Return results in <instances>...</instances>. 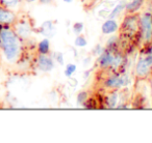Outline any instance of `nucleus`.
<instances>
[{
  "instance_id": "obj_3",
  "label": "nucleus",
  "mask_w": 152,
  "mask_h": 143,
  "mask_svg": "<svg viewBox=\"0 0 152 143\" xmlns=\"http://www.w3.org/2000/svg\"><path fill=\"white\" fill-rule=\"evenodd\" d=\"M140 22V38L144 46L152 44V14L143 13L139 16Z\"/></svg>"
},
{
  "instance_id": "obj_21",
  "label": "nucleus",
  "mask_w": 152,
  "mask_h": 143,
  "mask_svg": "<svg viewBox=\"0 0 152 143\" xmlns=\"http://www.w3.org/2000/svg\"><path fill=\"white\" fill-rule=\"evenodd\" d=\"M54 59L58 63H61V64H63V63H64V56H63V54H61V52L55 53V54H54Z\"/></svg>"
},
{
  "instance_id": "obj_7",
  "label": "nucleus",
  "mask_w": 152,
  "mask_h": 143,
  "mask_svg": "<svg viewBox=\"0 0 152 143\" xmlns=\"http://www.w3.org/2000/svg\"><path fill=\"white\" fill-rule=\"evenodd\" d=\"M38 67L45 73L51 72L54 69V60L48 54H40L38 57Z\"/></svg>"
},
{
  "instance_id": "obj_6",
  "label": "nucleus",
  "mask_w": 152,
  "mask_h": 143,
  "mask_svg": "<svg viewBox=\"0 0 152 143\" xmlns=\"http://www.w3.org/2000/svg\"><path fill=\"white\" fill-rule=\"evenodd\" d=\"M114 55L115 53L112 49H104L101 54L99 55V57H98V66L101 69H103V71H106V69L110 71L113 62H114Z\"/></svg>"
},
{
  "instance_id": "obj_14",
  "label": "nucleus",
  "mask_w": 152,
  "mask_h": 143,
  "mask_svg": "<svg viewBox=\"0 0 152 143\" xmlns=\"http://www.w3.org/2000/svg\"><path fill=\"white\" fill-rule=\"evenodd\" d=\"M38 50L40 54H48L50 51V42L48 38L42 40L38 45Z\"/></svg>"
},
{
  "instance_id": "obj_25",
  "label": "nucleus",
  "mask_w": 152,
  "mask_h": 143,
  "mask_svg": "<svg viewBox=\"0 0 152 143\" xmlns=\"http://www.w3.org/2000/svg\"><path fill=\"white\" fill-rule=\"evenodd\" d=\"M26 1H27V2H29V3H31V2H34L36 0H26Z\"/></svg>"
},
{
  "instance_id": "obj_13",
  "label": "nucleus",
  "mask_w": 152,
  "mask_h": 143,
  "mask_svg": "<svg viewBox=\"0 0 152 143\" xmlns=\"http://www.w3.org/2000/svg\"><path fill=\"white\" fill-rule=\"evenodd\" d=\"M125 5H126V3H125L124 1H121L119 4H117L116 6L113 9V11L110 12V16H108V19H115L116 17H118L123 11H125Z\"/></svg>"
},
{
  "instance_id": "obj_26",
  "label": "nucleus",
  "mask_w": 152,
  "mask_h": 143,
  "mask_svg": "<svg viewBox=\"0 0 152 143\" xmlns=\"http://www.w3.org/2000/svg\"><path fill=\"white\" fill-rule=\"evenodd\" d=\"M150 3H151V6H152V0H150Z\"/></svg>"
},
{
  "instance_id": "obj_23",
  "label": "nucleus",
  "mask_w": 152,
  "mask_h": 143,
  "mask_svg": "<svg viewBox=\"0 0 152 143\" xmlns=\"http://www.w3.org/2000/svg\"><path fill=\"white\" fill-rule=\"evenodd\" d=\"M64 1H65L66 3H72L73 2V0H64Z\"/></svg>"
},
{
  "instance_id": "obj_22",
  "label": "nucleus",
  "mask_w": 152,
  "mask_h": 143,
  "mask_svg": "<svg viewBox=\"0 0 152 143\" xmlns=\"http://www.w3.org/2000/svg\"><path fill=\"white\" fill-rule=\"evenodd\" d=\"M40 2L43 4H50L52 2V0H40Z\"/></svg>"
},
{
  "instance_id": "obj_4",
  "label": "nucleus",
  "mask_w": 152,
  "mask_h": 143,
  "mask_svg": "<svg viewBox=\"0 0 152 143\" xmlns=\"http://www.w3.org/2000/svg\"><path fill=\"white\" fill-rule=\"evenodd\" d=\"M129 83V76L122 73H113L103 80V88L108 91L119 90L127 86Z\"/></svg>"
},
{
  "instance_id": "obj_20",
  "label": "nucleus",
  "mask_w": 152,
  "mask_h": 143,
  "mask_svg": "<svg viewBox=\"0 0 152 143\" xmlns=\"http://www.w3.org/2000/svg\"><path fill=\"white\" fill-rule=\"evenodd\" d=\"M0 2L7 7H15L19 4L20 0H0Z\"/></svg>"
},
{
  "instance_id": "obj_19",
  "label": "nucleus",
  "mask_w": 152,
  "mask_h": 143,
  "mask_svg": "<svg viewBox=\"0 0 152 143\" xmlns=\"http://www.w3.org/2000/svg\"><path fill=\"white\" fill-rule=\"evenodd\" d=\"M77 102L80 105H85L88 102V92L87 91H81V92L78 93L77 95Z\"/></svg>"
},
{
  "instance_id": "obj_9",
  "label": "nucleus",
  "mask_w": 152,
  "mask_h": 143,
  "mask_svg": "<svg viewBox=\"0 0 152 143\" xmlns=\"http://www.w3.org/2000/svg\"><path fill=\"white\" fill-rule=\"evenodd\" d=\"M144 2L145 0H131L130 2L126 3L125 11L127 14H137L144 5Z\"/></svg>"
},
{
  "instance_id": "obj_10",
  "label": "nucleus",
  "mask_w": 152,
  "mask_h": 143,
  "mask_svg": "<svg viewBox=\"0 0 152 143\" xmlns=\"http://www.w3.org/2000/svg\"><path fill=\"white\" fill-rule=\"evenodd\" d=\"M31 33V28L27 22H22L17 27V35L21 38H28Z\"/></svg>"
},
{
  "instance_id": "obj_11",
  "label": "nucleus",
  "mask_w": 152,
  "mask_h": 143,
  "mask_svg": "<svg viewBox=\"0 0 152 143\" xmlns=\"http://www.w3.org/2000/svg\"><path fill=\"white\" fill-rule=\"evenodd\" d=\"M108 93H110V95H108L105 99L106 105H107L108 108H116L117 104H118V102H119L118 92H117V90H112Z\"/></svg>"
},
{
  "instance_id": "obj_2",
  "label": "nucleus",
  "mask_w": 152,
  "mask_h": 143,
  "mask_svg": "<svg viewBox=\"0 0 152 143\" xmlns=\"http://www.w3.org/2000/svg\"><path fill=\"white\" fill-rule=\"evenodd\" d=\"M135 76L139 79L152 77V44L145 46V52L142 53L135 65Z\"/></svg>"
},
{
  "instance_id": "obj_1",
  "label": "nucleus",
  "mask_w": 152,
  "mask_h": 143,
  "mask_svg": "<svg viewBox=\"0 0 152 143\" xmlns=\"http://www.w3.org/2000/svg\"><path fill=\"white\" fill-rule=\"evenodd\" d=\"M0 46L2 48L5 58L9 61H14L17 58L21 48L17 33L9 28L0 31Z\"/></svg>"
},
{
  "instance_id": "obj_16",
  "label": "nucleus",
  "mask_w": 152,
  "mask_h": 143,
  "mask_svg": "<svg viewBox=\"0 0 152 143\" xmlns=\"http://www.w3.org/2000/svg\"><path fill=\"white\" fill-rule=\"evenodd\" d=\"M76 69H77V66H76V64H74V63H68L67 65H66V69H65V76L68 77V78H70V77L73 76V74L76 72Z\"/></svg>"
},
{
  "instance_id": "obj_18",
  "label": "nucleus",
  "mask_w": 152,
  "mask_h": 143,
  "mask_svg": "<svg viewBox=\"0 0 152 143\" xmlns=\"http://www.w3.org/2000/svg\"><path fill=\"white\" fill-rule=\"evenodd\" d=\"M85 29V25H83V22H76L73 25V32L76 34V35H79L81 34V32Z\"/></svg>"
},
{
  "instance_id": "obj_5",
  "label": "nucleus",
  "mask_w": 152,
  "mask_h": 143,
  "mask_svg": "<svg viewBox=\"0 0 152 143\" xmlns=\"http://www.w3.org/2000/svg\"><path fill=\"white\" fill-rule=\"evenodd\" d=\"M121 31L123 35L134 36L137 32H140V22L139 16L137 14H127L121 25Z\"/></svg>"
},
{
  "instance_id": "obj_12",
  "label": "nucleus",
  "mask_w": 152,
  "mask_h": 143,
  "mask_svg": "<svg viewBox=\"0 0 152 143\" xmlns=\"http://www.w3.org/2000/svg\"><path fill=\"white\" fill-rule=\"evenodd\" d=\"M15 21V15L7 9H0V23H12Z\"/></svg>"
},
{
  "instance_id": "obj_8",
  "label": "nucleus",
  "mask_w": 152,
  "mask_h": 143,
  "mask_svg": "<svg viewBox=\"0 0 152 143\" xmlns=\"http://www.w3.org/2000/svg\"><path fill=\"white\" fill-rule=\"evenodd\" d=\"M119 28H120V26H119L118 22H117L116 20L108 19L102 24L101 31L103 34L108 35V34H113V33H115V32H117L119 30Z\"/></svg>"
},
{
  "instance_id": "obj_15",
  "label": "nucleus",
  "mask_w": 152,
  "mask_h": 143,
  "mask_svg": "<svg viewBox=\"0 0 152 143\" xmlns=\"http://www.w3.org/2000/svg\"><path fill=\"white\" fill-rule=\"evenodd\" d=\"M74 45L78 48H83L88 45V40L85 36L79 34V35H76L75 40H74Z\"/></svg>"
},
{
  "instance_id": "obj_24",
  "label": "nucleus",
  "mask_w": 152,
  "mask_h": 143,
  "mask_svg": "<svg viewBox=\"0 0 152 143\" xmlns=\"http://www.w3.org/2000/svg\"><path fill=\"white\" fill-rule=\"evenodd\" d=\"M150 87H151V93H152V77L150 79Z\"/></svg>"
},
{
  "instance_id": "obj_17",
  "label": "nucleus",
  "mask_w": 152,
  "mask_h": 143,
  "mask_svg": "<svg viewBox=\"0 0 152 143\" xmlns=\"http://www.w3.org/2000/svg\"><path fill=\"white\" fill-rule=\"evenodd\" d=\"M42 32L45 35L51 36L53 34V25L51 24V22H46L43 24L42 26Z\"/></svg>"
}]
</instances>
